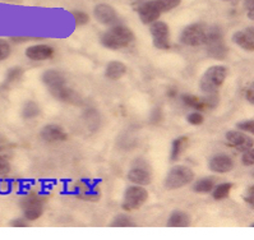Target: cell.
<instances>
[{"label": "cell", "mask_w": 254, "mask_h": 240, "mask_svg": "<svg viewBox=\"0 0 254 240\" xmlns=\"http://www.w3.org/2000/svg\"><path fill=\"white\" fill-rule=\"evenodd\" d=\"M226 141L240 151H247L253 148V141L242 130H230L226 133Z\"/></svg>", "instance_id": "15"}, {"label": "cell", "mask_w": 254, "mask_h": 240, "mask_svg": "<svg viewBox=\"0 0 254 240\" xmlns=\"http://www.w3.org/2000/svg\"><path fill=\"white\" fill-rule=\"evenodd\" d=\"M21 208L24 219L27 221H36L44 213V201L40 195L31 193L21 199Z\"/></svg>", "instance_id": "10"}, {"label": "cell", "mask_w": 254, "mask_h": 240, "mask_svg": "<svg viewBox=\"0 0 254 240\" xmlns=\"http://www.w3.org/2000/svg\"><path fill=\"white\" fill-rule=\"evenodd\" d=\"M151 36L155 48L160 50H169L171 48L170 44V30L169 26L162 21H155L151 23L150 27Z\"/></svg>", "instance_id": "11"}, {"label": "cell", "mask_w": 254, "mask_h": 240, "mask_svg": "<svg viewBox=\"0 0 254 240\" xmlns=\"http://www.w3.org/2000/svg\"><path fill=\"white\" fill-rule=\"evenodd\" d=\"M236 128H238V130H242V132L253 133L254 120H244V121H239V123L236 124Z\"/></svg>", "instance_id": "30"}, {"label": "cell", "mask_w": 254, "mask_h": 240, "mask_svg": "<svg viewBox=\"0 0 254 240\" xmlns=\"http://www.w3.org/2000/svg\"><path fill=\"white\" fill-rule=\"evenodd\" d=\"M244 199L247 203H249L253 206L254 204V186H249L248 190H247V193H245V195H244Z\"/></svg>", "instance_id": "33"}, {"label": "cell", "mask_w": 254, "mask_h": 240, "mask_svg": "<svg viewBox=\"0 0 254 240\" xmlns=\"http://www.w3.org/2000/svg\"><path fill=\"white\" fill-rule=\"evenodd\" d=\"M127 177L130 183L135 184V185L146 186L152 181V170H151L148 162L138 159L133 162L132 168L129 169Z\"/></svg>", "instance_id": "8"}, {"label": "cell", "mask_w": 254, "mask_h": 240, "mask_svg": "<svg viewBox=\"0 0 254 240\" xmlns=\"http://www.w3.org/2000/svg\"><path fill=\"white\" fill-rule=\"evenodd\" d=\"M242 162L245 166H252L254 164V151L253 148L244 151V155L242 157Z\"/></svg>", "instance_id": "31"}, {"label": "cell", "mask_w": 254, "mask_h": 240, "mask_svg": "<svg viewBox=\"0 0 254 240\" xmlns=\"http://www.w3.org/2000/svg\"><path fill=\"white\" fill-rule=\"evenodd\" d=\"M9 225L13 228H24V226L28 225V221L26 219H14Z\"/></svg>", "instance_id": "34"}, {"label": "cell", "mask_w": 254, "mask_h": 240, "mask_svg": "<svg viewBox=\"0 0 254 240\" xmlns=\"http://www.w3.org/2000/svg\"><path fill=\"white\" fill-rule=\"evenodd\" d=\"M40 137L45 142L54 143V142L65 141L68 135L63 129V126L58 125V124H46L40 132Z\"/></svg>", "instance_id": "14"}, {"label": "cell", "mask_w": 254, "mask_h": 240, "mask_svg": "<svg viewBox=\"0 0 254 240\" xmlns=\"http://www.w3.org/2000/svg\"><path fill=\"white\" fill-rule=\"evenodd\" d=\"M10 53H12V48L9 42L4 39H0V61L8 59Z\"/></svg>", "instance_id": "26"}, {"label": "cell", "mask_w": 254, "mask_h": 240, "mask_svg": "<svg viewBox=\"0 0 254 240\" xmlns=\"http://www.w3.org/2000/svg\"><path fill=\"white\" fill-rule=\"evenodd\" d=\"M194 171L186 165H175L169 170L168 175L165 178L164 186L166 190H178L194 180Z\"/></svg>", "instance_id": "4"}, {"label": "cell", "mask_w": 254, "mask_h": 240, "mask_svg": "<svg viewBox=\"0 0 254 240\" xmlns=\"http://www.w3.org/2000/svg\"><path fill=\"white\" fill-rule=\"evenodd\" d=\"M134 221L129 215H126V213H120V215H117L114 217L113 221L110 222L111 228H132L134 226Z\"/></svg>", "instance_id": "23"}, {"label": "cell", "mask_w": 254, "mask_h": 240, "mask_svg": "<svg viewBox=\"0 0 254 240\" xmlns=\"http://www.w3.org/2000/svg\"><path fill=\"white\" fill-rule=\"evenodd\" d=\"M42 82L46 86L51 95L60 101L75 104L79 100V96L73 90L66 86V79L59 70L49 69L42 73Z\"/></svg>", "instance_id": "1"}, {"label": "cell", "mask_w": 254, "mask_h": 240, "mask_svg": "<svg viewBox=\"0 0 254 240\" xmlns=\"http://www.w3.org/2000/svg\"><path fill=\"white\" fill-rule=\"evenodd\" d=\"M22 75H23V69L22 68H13L6 74V82L13 83V82L19 81L22 78Z\"/></svg>", "instance_id": "28"}, {"label": "cell", "mask_w": 254, "mask_h": 240, "mask_svg": "<svg viewBox=\"0 0 254 240\" xmlns=\"http://www.w3.org/2000/svg\"><path fill=\"white\" fill-rule=\"evenodd\" d=\"M72 14H73V17H74V21H75V24H77V26H84V24H87L88 23V21H90V17H88V14L84 12H82V10H74Z\"/></svg>", "instance_id": "27"}, {"label": "cell", "mask_w": 254, "mask_h": 240, "mask_svg": "<svg viewBox=\"0 0 254 240\" xmlns=\"http://www.w3.org/2000/svg\"><path fill=\"white\" fill-rule=\"evenodd\" d=\"M182 100L187 106H189L191 109H195V110H203L206 108L203 100H200L199 97L194 96V95H190V93H184V95H182Z\"/></svg>", "instance_id": "24"}, {"label": "cell", "mask_w": 254, "mask_h": 240, "mask_svg": "<svg viewBox=\"0 0 254 240\" xmlns=\"http://www.w3.org/2000/svg\"><path fill=\"white\" fill-rule=\"evenodd\" d=\"M127 73V65L123 61L119 60H113L110 63H108L106 69H105V75L106 78L110 81H118V79L123 78Z\"/></svg>", "instance_id": "18"}, {"label": "cell", "mask_w": 254, "mask_h": 240, "mask_svg": "<svg viewBox=\"0 0 254 240\" xmlns=\"http://www.w3.org/2000/svg\"><path fill=\"white\" fill-rule=\"evenodd\" d=\"M233 42L247 51L254 50V32L252 28L236 31L233 35Z\"/></svg>", "instance_id": "17"}, {"label": "cell", "mask_w": 254, "mask_h": 240, "mask_svg": "<svg viewBox=\"0 0 254 240\" xmlns=\"http://www.w3.org/2000/svg\"><path fill=\"white\" fill-rule=\"evenodd\" d=\"M187 142L188 139L186 137H179L171 144V152H170V161H177L179 159V156L182 155V152L184 151L187 146Z\"/></svg>", "instance_id": "22"}, {"label": "cell", "mask_w": 254, "mask_h": 240, "mask_svg": "<svg viewBox=\"0 0 254 240\" xmlns=\"http://www.w3.org/2000/svg\"><path fill=\"white\" fill-rule=\"evenodd\" d=\"M147 199H148V192L146 188L133 184V185L128 186L124 192L122 207L124 211L139 210L146 203Z\"/></svg>", "instance_id": "7"}, {"label": "cell", "mask_w": 254, "mask_h": 240, "mask_svg": "<svg viewBox=\"0 0 254 240\" xmlns=\"http://www.w3.org/2000/svg\"><path fill=\"white\" fill-rule=\"evenodd\" d=\"M227 78V69L224 65L209 66L199 81V88L204 93H215L224 86Z\"/></svg>", "instance_id": "5"}, {"label": "cell", "mask_w": 254, "mask_h": 240, "mask_svg": "<svg viewBox=\"0 0 254 240\" xmlns=\"http://www.w3.org/2000/svg\"><path fill=\"white\" fill-rule=\"evenodd\" d=\"M169 228H188L190 226V217L184 211H174L168 219Z\"/></svg>", "instance_id": "19"}, {"label": "cell", "mask_w": 254, "mask_h": 240, "mask_svg": "<svg viewBox=\"0 0 254 240\" xmlns=\"http://www.w3.org/2000/svg\"><path fill=\"white\" fill-rule=\"evenodd\" d=\"M180 3L182 0H150L141 4L138 8V14L144 24H151L157 21L162 13L175 9Z\"/></svg>", "instance_id": "2"}, {"label": "cell", "mask_w": 254, "mask_h": 240, "mask_svg": "<svg viewBox=\"0 0 254 240\" xmlns=\"http://www.w3.org/2000/svg\"><path fill=\"white\" fill-rule=\"evenodd\" d=\"M208 168L209 170L217 173V174H226L235 168V162H234L233 157L226 153H216L209 159Z\"/></svg>", "instance_id": "12"}, {"label": "cell", "mask_w": 254, "mask_h": 240, "mask_svg": "<svg viewBox=\"0 0 254 240\" xmlns=\"http://www.w3.org/2000/svg\"><path fill=\"white\" fill-rule=\"evenodd\" d=\"M26 57L33 61H42V60L53 59L54 49L49 45H32L26 49Z\"/></svg>", "instance_id": "16"}, {"label": "cell", "mask_w": 254, "mask_h": 240, "mask_svg": "<svg viewBox=\"0 0 254 240\" xmlns=\"http://www.w3.org/2000/svg\"><path fill=\"white\" fill-rule=\"evenodd\" d=\"M187 120H188V123L191 124V125H200V124L204 121L203 115L195 111V113H190V114L187 117Z\"/></svg>", "instance_id": "29"}, {"label": "cell", "mask_w": 254, "mask_h": 240, "mask_svg": "<svg viewBox=\"0 0 254 240\" xmlns=\"http://www.w3.org/2000/svg\"><path fill=\"white\" fill-rule=\"evenodd\" d=\"M93 15L97 19V22L105 24V26H114V24H118V22H119L117 10L109 4H97L95 6V9H93Z\"/></svg>", "instance_id": "13"}, {"label": "cell", "mask_w": 254, "mask_h": 240, "mask_svg": "<svg viewBox=\"0 0 254 240\" xmlns=\"http://www.w3.org/2000/svg\"><path fill=\"white\" fill-rule=\"evenodd\" d=\"M215 185V179H212V178H203V179L198 180L197 183L193 185V190L195 193H199V194H204V193L211 192Z\"/></svg>", "instance_id": "21"}, {"label": "cell", "mask_w": 254, "mask_h": 240, "mask_svg": "<svg viewBox=\"0 0 254 240\" xmlns=\"http://www.w3.org/2000/svg\"><path fill=\"white\" fill-rule=\"evenodd\" d=\"M134 40V33L126 26L117 24L102 35L101 44L109 50H120L129 46Z\"/></svg>", "instance_id": "3"}, {"label": "cell", "mask_w": 254, "mask_h": 240, "mask_svg": "<svg viewBox=\"0 0 254 240\" xmlns=\"http://www.w3.org/2000/svg\"><path fill=\"white\" fill-rule=\"evenodd\" d=\"M40 114V106L37 105L36 102L28 101L24 104L23 110H22V117L24 119H33V118L39 117Z\"/></svg>", "instance_id": "25"}, {"label": "cell", "mask_w": 254, "mask_h": 240, "mask_svg": "<svg viewBox=\"0 0 254 240\" xmlns=\"http://www.w3.org/2000/svg\"><path fill=\"white\" fill-rule=\"evenodd\" d=\"M9 171H10L9 161H8L3 155H0V177H4V175L9 174Z\"/></svg>", "instance_id": "32"}, {"label": "cell", "mask_w": 254, "mask_h": 240, "mask_svg": "<svg viewBox=\"0 0 254 240\" xmlns=\"http://www.w3.org/2000/svg\"><path fill=\"white\" fill-rule=\"evenodd\" d=\"M208 35V27L204 23H191L187 26L180 33V42L186 46L204 45Z\"/></svg>", "instance_id": "6"}, {"label": "cell", "mask_w": 254, "mask_h": 240, "mask_svg": "<svg viewBox=\"0 0 254 240\" xmlns=\"http://www.w3.org/2000/svg\"><path fill=\"white\" fill-rule=\"evenodd\" d=\"M245 95H247V100H248L249 101V104H252V105H253L254 104V92H253V88H249L248 91H247V93H245Z\"/></svg>", "instance_id": "35"}, {"label": "cell", "mask_w": 254, "mask_h": 240, "mask_svg": "<svg viewBox=\"0 0 254 240\" xmlns=\"http://www.w3.org/2000/svg\"><path fill=\"white\" fill-rule=\"evenodd\" d=\"M204 45H207V51L211 57L216 58V59H225L227 54V49L220 28L216 27V26L215 27H208V35H207Z\"/></svg>", "instance_id": "9"}, {"label": "cell", "mask_w": 254, "mask_h": 240, "mask_svg": "<svg viewBox=\"0 0 254 240\" xmlns=\"http://www.w3.org/2000/svg\"><path fill=\"white\" fill-rule=\"evenodd\" d=\"M231 189H233V184L231 183H222L218 184V185L213 186V189L211 190L212 192V198L215 201H224L229 197Z\"/></svg>", "instance_id": "20"}]
</instances>
